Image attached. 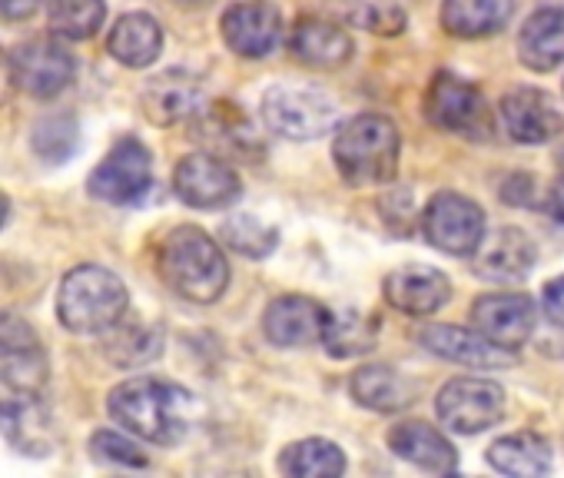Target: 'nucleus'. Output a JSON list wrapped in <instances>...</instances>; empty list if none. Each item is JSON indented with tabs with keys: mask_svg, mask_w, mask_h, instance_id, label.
Wrapping results in <instances>:
<instances>
[{
	"mask_svg": "<svg viewBox=\"0 0 564 478\" xmlns=\"http://www.w3.org/2000/svg\"><path fill=\"white\" fill-rule=\"evenodd\" d=\"M127 306L130 296L123 280L97 263L74 267L57 290V319L77 336L107 333L113 323L123 319Z\"/></svg>",
	"mask_w": 564,
	"mask_h": 478,
	"instance_id": "4",
	"label": "nucleus"
},
{
	"mask_svg": "<svg viewBox=\"0 0 564 478\" xmlns=\"http://www.w3.org/2000/svg\"><path fill=\"white\" fill-rule=\"evenodd\" d=\"M498 113H501L508 137L514 143H524V146L547 143L564 130V120H561L557 107L551 104V97L544 90H534V87L508 90L498 104Z\"/></svg>",
	"mask_w": 564,
	"mask_h": 478,
	"instance_id": "17",
	"label": "nucleus"
},
{
	"mask_svg": "<svg viewBox=\"0 0 564 478\" xmlns=\"http://www.w3.org/2000/svg\"><path fill=\"white\" fill-rule=\"evenodd\" d=\"M541 306H544V316H547L554 326L564 329V276L544 283V290H541Z\"/></svg>",
	"mask_w": 564,
	"mask_h": 478,
	"instance_id": "38",
	"label": "nucleus"
},
{
	"mask_svg": "<svg viewBox=\"0 0 564 478\" xmlns=\"http://www.w3.org/2000/svg\"><path fill=\"white\" fill-rule=\"evenodd\" d=\"M425 117L432 127L465 140H488L495 130V117L481 90L448 70L432 77L425 94Z\"/></svg>",
	"mask_w": 564,
	"mask_h": 478,
	"instance_id": "6",
	"label": "nucleus"
},
{
	"mask_svg": "<svg viewBox=\"0 0 564 478\" xmlns=\"http://www.w3.org/2000/svg\"><path fill=\"white\" fill-rule=\"evenodd\" d=\"M382 293H386L389 306L405 316H432L448 303L452 283L445 273H438L432 267H402L386 276Z\"/></svg>",
	"mask_w": 564,
	"mask_h": 478,
	"instance_id": "21",
	"label": "nucleus"
},
{
	"mask_svg": "<svg viewBox=\"0 0 564 478\" xmlns=\"http://www.w3.org/2000/svg\"><path fill=\"white\" fill-rule=\"evenodd\" d=\"M557 170H561V176H564V146L557 150Z\"/></svg>",
	"mask_w": 564,
	"mask_h": 478,
	"instance_id": "43",
	"label": "nucleus"
},
{
	"mask_svg": "<svg viewBox=\"0 0 564 478\" xmlns=\"http://www.w3.org/2000/svg\"><path fill=\"white\" fill-rule=\"evenodd\" d=\"M104 352L110 362L133 369V366H143L163 352V333L150 323H123L120 319L107 329Z\"/></svg>",
	"mask_w": 564,
	"mask_h": 478,
	"instance_id": "30",
	"label": "nucleus"
},
{
	"mask_svg": "<svg viewBox=\"0 0 564 478\" xmlns=\"http://www.w3.org/2000/svg\"><path fill=\"white\" fill-rule=\"evenodd\" d=\"M435 412L445 428L458 435H478L501 422L505 415V389L491 379L462 376L442 385L435 399Z\"/></svg>",
	"mask_w": 564,
	"mask_h": 478,
	"instance_id": "9",
	"label": "nucleus"
},
{
	"mask_svg": "<svg viewBox=\"0 0 564 478\" xmlns=\"http://www.w3.org/2000/svg\"><path fill=\"white\" fill-rule=\"evenodd\" d=\"M389 448L412 461L422 471H435V475H448L458 468V455L452 448V442L429 422H399L389 432Z\"/></svg>",
	"mask_w": 564,
	"mask_h": 478,
	"instance_id": "23",
	"label": "nucleus"
},
{
	"mask_svg": "<svg viewBox=\"0 0 564 478\" xmlns=\"http://www.w3.org/2000/svg\"><path fill=\"white\" fill-rule=\"evenodd\" d=\"M107 51L117 64L130 67V70H143L150 67L160 51H163V28L156 18L137 11V14H123L107 37Z\"/></svg>",
	"mask_w": 564,
	"mask_h": 478,
	"instance_id": "26",
	"label": "nucleus"
},
{
	"mask_svg": "<svg viewBox=\"0 0 564 478\" xmlns=\"http://www.w3.org/2000/svg\"><path fill=\"white\" fill-rule=\"evenodd\" d=\"M279 471L290 478H336L346 471V455L329 438H303L279 455Z\"/></svg>",
	"mask_w": 564,
	"mask_h": 478,
	"instance_id": "29",
	"label": "nucleus"
},
{
	"mask_svg": "<svg viewBox=\"0 0 564 478\" xmlns=\"http://www.w3.org/2000/svg\"><path fill=\"white\" fill-rule=\"evenodd\" d=\"M90 455L100 465H120V468H143L147 465V455H140V448L130 438H123L120 432H110V428L94 432Z\"/></svg>",
	"mask_w": 564,
	"mask_h": 478,
	"instance_id": "36",
	"label": "nucleus"
},
{
	"mask_svg": "<svg viewBox=\"0 0 564 478\" xmlns=\"http://www.w3.org/2000/svg\"><path fill=\"white\" fill-rule=\"evenodd\" d=\"M104 21V0H51V31L64 41H90Z\"/></svg>",
	"mask_w": 564,
	"mask_h": 478,
	"instance_id": "32",
	"label": "nucleus"
},
{
	"mask_svg": "<svg viewBox=\"0 0 564 478\" xmlns=\"http://www.w3.org/2000/svg\"><path fill=\"white\" fill-rule=\"evenodd\" d=\"M74 146H77V123L70 117H51L34 130V150L51 163L67 160Z\"/></svg>",
	"mask_w": 564,
	"mask_h": 478,
	"instance_id": "35",
	"label": "nucleus"
},
{
	"mask_svg": "<svg viewBox=\"0 0 564 478\" xmlns=\"http://www.w3.org/2000/svg\"><path fill=\"white\" fill-rule=\"evenodd\" d=\"M163 283L189 303H216L229 286V263L216 239L199 226H176L160 247Z\"/></svg>",
	"mask_w": 564,
	"mask_h": 478,
	"instance_id": "2",
	"label": "nucleus"
},
{
	"mask_svg": "<svg viewBox=\"0 0 564 478\" xmlns=\"http://www.w3.org/2000/svg\"><path fill=\"white\" fill-rule=\"evenodd\" d=\"M219 239L236 250L239 257H249V260H262L275 250L279 243V232L272 226H265L262 219L249 216V213H239V216H229L219 229Z\"/></svg>",
	"mask_w": 564,
	"mask_h": 478,
	"instance_id": "33",
	"label": "nucleus"
},
{
	"mask_svg": "<svg viewBox=\"0 0 564 478\" xmlns=\"http://www.w3.org/2000/svg\"><path fill=\"white\" fill-rule=\"evenodd\" d=\"M376 336H379V323L372 316L359 309H343V313H329L323 346L333 359H356L376 349Z\"/></svg>",
	"mask_w": 564,
	"mask_h": 478,
	"instance_id": "31",
	"label": "nucleus"
},
{
	"mask_svg": "<svg viewBox=\"0 0 564 478\" xmlns=\"http://www.w3.org/2000/svg\"><path fill=\"white\" fill-rule=\"evenodd\" d=\"M349 392L362 409L392 415L402 412L415 402V382L409 376H402L392 366H362L359 372H352L349 379Z\"/></svg>",
	"mask_w": 564,
	"mask_h": 478,
	"instance_id": "25",
	"label": "nucleus"
},
{
	"mask_svg": "<svg viewBox=\"0 0 564 478\" xmlns=\"http://www.w3.org/2000/svg\"><path fill=\"white\" fill-rule=\"evenodd\" d=\"M196 140L219 160H249L252 163L262 153L259 137L252 133V123L229 100L196 110Z\"/></svg>",
	"mask_w": 564,
	"mask_h": 478,
	"instance_id": "16",
	"label": "nucleus"
},
{
	"mask_svg": "<svg viewBox=\"0 0 564 478\" xmlns=\"http://www.w3.org/2000/svg\"><path fill=\"white\" fill-rule=\"evenodd\" d=\"M173 189L193 209H223L239 199L242 183L226 160L213 153H189L173 170Z\"/></svg>",
	"mask_w": 564,
	"mask_h": 478,
	"instance_id": "12",
	"label": "nucleus"
},
{
	"mask_svg": "<svg viewBox=\"0 0 564 478\" xmlns=\"http://www.w3.org/2000/svg\"><path fill=\"white\" fill-rule=\"evenodd\" d=\"M514 0H445L442 28L458 41H481L508 28Z\"/></svg>",
	"mask_w": 564,
	"mask_h": 478,
	"instance_id": "27",
	"label": "nucleus"
},
{
	"mask_svg": "<svg viewBox=\"0 0 564 478\" xmlns=\"http://www.w3.org/2000/svg\"><path fill=\"white\" fill-rule=\"evenodd\" d=\"M399 127L382 113H359L339 127L333 160L349 186H386L399 173Z\"/></svg>",
	"mask_w": 564,
	"mask_h": 478,
	"instance_id": "3",
	"label": "nucleus"
},
{
	"mask_svg": "<svg viewBox=\"0 0 564 478\" xmlns=\"http://www.w3.org/2000/svg\"><path fill=\"white\" fill-rule=\"evenodd\" d=\"M290 51L300 64H306L313 70H336L352 61V37L333 21L303 18L293 24Z\"/></svg>",
	"mask_w": 564,
	"mask_h": 478,
	"instance_id": "22",
	"label": "nucleus"
},
{
	"mask_svg": "<svg viewBox=\"0 0 564 478\" xmlns=\"http://www.w3.org/2000/svg\"><path fill=\"white\" fill-rule=\"evenodd\" d=\"M475 253V273L491 283H518L538 260L534 243L518 226H501L491 239H481Z\"/></svg>",
	"mask_w": 564,
	"mask_h": 478,
	"instance_id": "20",
	"label": "nucleus"
},
{
	"mask_svg": "<svg viewBox=\"0 0 564 478\" xmlns=\"http://www.w3.org/2000/svg\"><path fill=\"white\" fill-rule=\"evenodd\" d=\"M541 209H544L554 222H564V176H561L557 183H551V186H547Z\"/></svg>",
	"mask_w": 564,
	"mask_h": 478,
	"instance_id": "40",
	"label": "nucleus"
},
{
	"mask_svg": "<svg viewBox=\"0 0 564 478\" xmlns=\"http://www.w3.org/2000/svg\"><path fill=\"white\" fill-rule=\"evenodd\" d=\"M422 232L435 250L448 257H475L485 239V213L475 199L442 189L422 213Z\"/></svg>",
	"mask_w": 564,
	"mask_h": 478,
	"instance_id": "8",
	"label": "nucleus"
},
{
	"mask_svg": "<svg viewBox=\"0 0 564 478\" xmlns=\"http://www.w3.org/2000/svg\"><path fill=\"white\" fill-rule=\"evenodd\" d=\"M329 326V309L310 296H279L262 316V333L279 349H303L323 343Z\"/></svg>",
	"mask_w": 564,
	"mask_h": 478,
	"instance_id": "13",
	"label": "nucleus"
},
{
	"mask_svg": "<svg viewBox=\"0 0 564 478\" xmlns=\"http://www.w3.org/2000/svg\"><path fill=\"white\" fill-rule=\"evenodd\" d=\"M47 382V356L37 333L14 313H0V402L37 395Z\"/></svg>",
	"mask_w": 564,
	"mask_h": 478,
	"instance_id": "7",
	"label": "nucleus"
},
{
	"mask_svg": "<svg viewBox=\"0 0 564 478\" xmlns=\"http://www.w3.org/2000/svg\"><path fill=\"white\" fill-rule=\"evenodd\" d=\"M471 323L488 343L514 352L534 333V303L524 293H488L475 300Z\"/></svg>",
	"mask_w": 564,
	"mask_h": 478,
	"instance_id": "15",
	"label": "nucleus"
},
{
	"mask_svg": "<svg viewBox=\"0 0 564 478\" xmlns=\"http://www.w3.org/2000/svg\"><path fill=\"white\" fill-rule=\"evenodd\" d=\"M189 405L193 395L183 385L156 376L127 379L107 399L110 419L153 445H176L189 432Z\"/></svg>",
	"mask_w": 564,
	"mask_h": 478,
	"instance_id": "1",
	"label": "nucleus"
},
{
	"mask_svg": "<svg viewBox=\"0 0 564 478\" xmlns=\"http://www.w3.org/2000/svg\"><path fill=\"white\" fill-rule=\"evenodd\" d=\"M349 21L362 31H372V34H382V37H395L405 31L409 18L405 11L395 4V0H366V4H359Z\"/></svg>",
	"mask_w": 564,
	"mask_h": 478,
	"instance_id": "34",
	"label": "nucleus"
},
{
	"mask_svg": "<svg viewBox=\"0 0 564 478\" xmlns=\"http://www.w3.org/2000/svg\"><path fill=\"white\" fill-rule=\"evenodd\" d=\"M44 4V0H0V18L8 21H28L37 14V8Z\"/></svg>",
	"mask_w": 564,
	"mask_h": 478,
	"instance_id": "39",
	"label": "nucleus"
},
{
	"mask_svg": "<svg viewBox=\"0 0 564 478\" xmlns=\"http://www.w3.org/2000/svg\"><path fill=\"white\" fill-rule=\"evenodd\" d=\"M219 31L232 54L246 61H259L275 51L282 37V18L272 4H262V0H239V4L226 8Z\"/></svg>",
	"mask_w": 564,
	"mask_h": 478,
	"instance_id": "14",
	"label": "nucleus"
},
{
	"mask_svg": "<svg viewBox=\"0 0 564 478\" xmlns=\"http://www.w3.org/2000/svg\"><path fill=\"white\" fill-rule=\"evenodd\" d=\"M153 183V160L150 150L133 140L123 137L120 143H113V150L100 160V166L90 173V193L104 203L113 206H130L137 199H143V193Z\"/></svg>",
	"mask_w": 564,
	"mask_h": 478,
	"instance_id": "10",
	"label": "nucleus"
},
{
	"mask_svg": "<svg viewBox=\"0 0 564 478\" xmlns=\"http://www.w3.org/2000/svg\"><path fill=\"white\" fill-rule=\"evenodd\" d=\"M262 120L282 140H316L336 127V100L319 87L275 84L262 97Z\"/></svg>",
	"mask_w": 564,
	"mask_h": 478,
	"instance_id": "5",
	"label": "nucleus"
},
{
	"mask_svg": "<svg viewBox=\"0 0 564 478\" xmlns=\"http://www.w3.org/2000/svg\"><path fill=\"white\" fill-rule=\"evenodd\" d=\"M419 343L448 362L471 366V369H498V366H514V352L488 343L478 329H462V326H425L419 329Z\"/></svg>",
	"mask_w": 564,
	"mask_h": 478,
	"instance_id": "19",
	"label": "nucleus"
},
{
	"mask_svg": "<svg viewBox=\"0 0 564 478\" xmlns=\"http://www.w3.org/2000/svg\"><path fill=\"white\" fill-rule=\"evenodd\" d=\"M518 57L538 74L564 64V8H541L524 21L518 34Z\"/></svg>",
	"mask_w": 564,
	"mask_h": 478,
	"instance_id": "24",
	"label": "nucleus"
},
{
	"mask_svg": "<svg viewBox=\"0 0 564 478\" xmlns=\"http://www.w3.org/2000/svg\"><path fill=\"white\" fill-rule=\"evenodd\" d=\"M8 213H11V199L0 193V229H4V222H8Z\"/></svg>",
	"mask_w": 564,
	"mask_h": 478,
	"instance_id": "42",
	"label": "nucleus"
},
{
	"mask_svg": "<svg viewBox=\"0 0 564 478\" xmlns=\"http://www.w3.org/2000/svg\"><path fill=\"white\" fill-rule=\"evenodd\" d=\"M534 176L531 173H511L501 186V196L514 206H534Z\"/></svg>",
	"mask_w": 564,
	"mask_h": 478,
	"instance_id": "37",
	"label": "nucleus"
},
{
	"mask_svg": "<svg viewBox=\"0 0 564 478\" xmlns=\"http://www.w3.org/2000/svg\"><path fill=\"white\" fill-rule=\"evenodd\" d=\"M14 94V67H11V54H4L0 47V107H4Z\"/></svg>",
	"mask_w": 564,
	"mask_h": 478,
	"instance_id": "41",
	"label": "nucleus"
},
{
	"mask_svg": "<svg viewBox=\"0 0 564 478\" xmlns=\"http://www.w3.org/2000/svg\"><path fill=\"white\" fill-rule=\"evenodd\" d=\"M143 113L156 127H173L193 120L203 107V80L189 70H166L153 77L140 94Z\"/></svg>",
	"mask_w": 564,
	"mask_h": 478,
	"instance_id": "18",
	"label": "nucleus"
},
{
	"mask_svg": "<svg viewBox=\"0 0 564 478\" xmlns=\"http://www.w3.org/2000/svg\"><path fill=\"white\" fill-rule=\"evenodd\" d=\"M11 67H14V87H21L24 94L37 97V100H51V97L64 94L77 74L74 54L51 37L21 44L11 54Z\"/></svg>",
	"mask_w": 564,
	"mask_h": 478,
	"instance_id": "11",
	"label": "nucleus"
},
{
	"mask_svg": "<svg viewBox=\"0 0 564 478\" xmlns=\"http://www.w3.org/2000/svg\"><path fill=\"white\" fill-rule=\"evenodd\" d=\"M488 465L501 475L534 478L551 471V442L538 432H511L495 438L488 448Z\"/></svg>",
	"mask_w": 564,
	"mask_h": 478,
	"instance_id": "28",
	"label": "nucleus"
}]
</instances>
